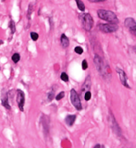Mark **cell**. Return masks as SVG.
Masks as SVG:
<instances>
[{"mask_svg":"<svg viewBox=\"0 0 136 148\" xmlns=\"http://www.w3.org/2000/svg\"><path fill=\"white\" fill-rule=\"evenodd\" d=\"M97 15L100 17V19L106 21L107 22H110L111 24L117 25L118 23V18L116 14L111 10H99L97 11Z\"/></svg>","mask_w":136,"mask_h":148,"instance_id":"obj_1","label":"cell"},{"mask_svg":"<svg viewBox=\"0 0 136 148\" xmlns=\"http://www.w3.org/2000/svg\"><path fill=\"white\" fill-rule=\"evenodd\" d=\"M81 21H82L83 27L86 31H90L92 27H94V20L90 14L89 13L84 14L81 16Z\"/></svg>","mask_w":136,"mask_h":148,"instance_id":"obj_2","label":"cell"},{"mask_svg":"<svg viewBox=\"0 0 136 148\" xmlns=\"http://www.w3.org/2000/svg\"><path fill=\"white\" fill-rule=\"evenodd\" d=\"M70 97H71V102L73 105V106L75 107L77 110L81 111L83 109L82 102H81V100H80V97H79L78 94L77 93V91L74 89L71 90Z\"/></svg>","mask_w":136,"mask_h":148,"instance_id":"obj_3","label":"cell"},{"mask_svg":"<svg viewBox=\"0 0 136 148\" xmlns=\"http://www.w3.org/2000/svg\"><path fill=\"white\" fill-rule=\"evenodd\" d=\"M94 65H95V67H96L97 71L100 73V75L104 76L105 74H106V66H105L104 61H103V60L100 56H98V55L94 56Z\"/></svg>","mask_w":136,"mask_h":148,"instance_id":"obj_4","label":"cell"},{"mask_svg":"<svg viewBox=\"0 0 136 148\" xmlns=\"http://www.w3.org/2000/svg\"><path fill=\"white\" fill-rule=\"evenodd\" d=\"M109 121H110V124L111 127L112 131L115 133V134H117L118 136H121L122 135V130L119 124L118 123L117 120L115 119L114 115L111 112L110 113V117H109Z\"/></svg>","mask_w":136,"mask_h":148,"instance_id":"obj_5","label":"cell"},{"mask_svg":"<svg viewBox=\"0 0 136 148\" xmlns=\"http://www.w3.org/2000/svg\"><path fill=\"white\" fill-rule=\"evenodd\" d=\"M16 101L18 104L19 109L23 112L24 111V105H25V94L21 89L16 90Z\"/></svg>","mask_w":136,"mask_h":148,"instance_id":"obj_6","label":"cell"},{"mask_svg":"<svg viewBox=\"0 0 136 148\" xmlns=\"http://www.w3.org/2000/svg\"><path fill=\"white\" fill-rule=\"evenodd\" d=\"M99 29L105 33H111V32H115L116 31H118V26L114 25V24H100Z\"/></svg>","mask_w":136,"mask_h":148,"instance_id":"obj_7","label":"cell"},{"mask_svg":"<svg viewBox=\"0 0 136 148\" xmlns=\"http://www.w3.org/2000/svg\"><path fill=\"white\" fill-rule=\"evenodd\" d=\"M116 71H117V73H118V76H119V78H120L122 84L124 87H126L128 89H130V87H129V85L128 84V77H127V75L125 73V72L123 70L120 69V68H118V67L116 68Z\"/></svg>","mask_w":136,"mask_h":148,"instance_id":"obj_8","label":"cell"},{"mask_svg":"<svg viewBox=\"0 0 136 148\" xmlns=\"http://www.w3.org/2000/svg\"><path fill=\"white\" fill-rule=\"evenodd\" d=\"M41 123H42V126L44 129V133L45 135H48L49 132V118L45 115H43L41 118Z\"/></svg>","mask_w":136,"mask_h":148,"instance_id":"obj_9","label":"cell"},{"mask_svg":"<svg viewBox=\"0 0 136 148\" xmlns=\"http://www.w3.org/2000/svg\"><path fill=\"white\" fill-rule=\"evenodd\" d=\"M124 24H125L126 27H128L130 31L135 29L136 27V21L134 18H131V17L127 18L124 21Z\"/></svg>","mask_w":136,"mask_h":148,"instance_id":"obj_10","label":"cell"},{"mask_svg":"<svg viewBox=\"0 0 136 148\" xmlns=\"http://www.w3.org/2000/svg\"><path fill=\"white\" fill-rule=\"evenodd\" d=\"M76 119H77L76 115H67L65 119V122L69 127H72L75 123Z\"/></svg>","mask_w":136,"mask_h":148,"instance_id":"obj_11","label":"cell"},{"mask_svg":"<svg viewBox=\"0 0 136 148\" xmlns=\"http://www.w3.org/2000/svg\"><path fill=\"white\" fill-rule=\"evenodd\" d=\"M61 44L62 45V47L63 48H67L68 46H69V44H70V42H69V39H68V38H67V36H66V34H61Z\"/></svg>","mask_w":136,"mask_h":148,"instance_id":"obj_12","label":"cell"},{"mask_svg":"<svg viewBox=\"0 0 136 148\" xmlns=\"http://www.w3.org/2000/svg\"><path fill=\"white\" fill-rule=\"evenodd\" d=\"M90 87H91L90 77V76H88V77H87V78H86V80H85V82H84V84H83V85L82 90H83V91H85V89H86L87 91H90Z\"/></svg>","mask_w":136,"mask_h":148,"instance_id":"obj_13","label":"cell"},{"mask_svg":"<svg viewBox=\"0 0 136 148\" xmlns=\"http://www.w3.org/2000/svg\"><path fill=\"white\" fill-rule=\"evenodd\" d=\"M1 102H2L3 106H4V107H5L6 109H8V110H10V104H9V100H8V95H3V96L2 97Z\"/></svg>","mask_w":136,"mask_h":148,"instance_id":"obj_14","label":"cell"},{"mask_svg":"<svg viewBox=\"0 0 136 148\" xmlns=\"http://www.w3.org/2000/svg\"><path fill=\"white\" fill-rule=\"evenodd\" d=\"M76 3H77V8L79 9V10H81V11H84L85 10V5H84V3H83V1H81V0H76Z\"/></svg>","mask_w":136,"mask_h":148,"instance_id":"obj_15","label":"cell"},{"mask_svg":"<svg viewBox=\"0 0 136 148\" xmlns=\"http://www.w3.org/2000/svg\"><path fill=\"white\" fill-rule=\"evenodd\" d=\"M11 60H12V61H13L14 63H18L19 60H21V56H20V54H19V53H15V54L12 56Z\"/></svg>","mask_w":136,"mask_h":148,"instance_id":"obj_16","label":"cell"},{"mask_svg":"<svg viewBox=\"0 0 136 148\" xmlns=\"http://www.w3.org/2000/svg\"><path fill=\"white\" fill-rule=\"evenodd\" d=\"M61 79L63 82H68L69 81V77L66 73H61Z\"/></svg>","mask_w":136,"mask_h":148,"instance_id":"obj_17","label":"cell"},{"mask_svg":"<svg viewBox=\"0 0 136 148\" xmlns=\"http://www.w3.org/2000/svg\"><path fill=\"white\" fill-rule=\"evenodd\" d=\"M30 36L31 38L33 41H37V40L38 39V38H39L38 34L37 32H31L30 33Z\"/></svg>","mask_w":136,"mask_h":148,"instance_id":"obj_18","label":"cell"},{"mask_svg":"<svg viewBox=\"0 0 136 148\" xmlns=\"http://www.w3.org/2000/svg\"><path fill=\"white\" fill-rule=\"evenodd\" d=\"M10 31H11V33L14 34L15 32V23L14 21H10Z\"/></svg>","mask_w":136,"mask_h":148,"instance_id":"obj_19","label":"cell"},{"mask_svg":"<svg viewBox=\"0 0 136 148\" xmlns=\"http://www.w3.org/2000/svg\"><path fill=\"white\" fill-rule=\"evenodd\" d=\"M32 11H33V5L31 3H30L29 7H28V10H27V19L28 20L31 19V15Z\"/></svg>","mask_w":136,"mask_h":148,"instance_id":"obj_20","label":"cell"},{"mask_svg":"<svg viewBox=\"0 0 136 148\" xmlns=\"http://www.w3.org/2000/svg\"><path fill=\"white\" fill-rule=\"evenodd\" d=\"M74 51H75V53H77V55H82V54L83 53V48L80 47V46H77V47H75Z\"/></svg>","mask_w":136,"mask_h":148,"instance_id":"obj_21","label":"cell"},{"mask_svg":"<svg viewBox=\"0 0 136 148\" xmlns=\"http://www.w3.org/2000/svg\"><path fill=\"white\" fill-rule=\"evenodd\" d=\"M55 98V91L54 90H51L49 94H48V100L49 101H53V99Z\"/></svg>","mask_w":136,"mask_h":148,"instance_id":"obj_22","label":"cell"},{"mask_svg":"<svg viewBox=\"0 0 136 148\" xmlns=\"http://www.w3.org/2000/svg\"><path fill=\"white\" fill-rule=\"evenodd\" d=\"M64 96H65V92H64V91H61V92H60V93L55 96V100H56V101H61V99L64 98Z\"/></svg>","mask_w":136,"mask_h":148,"instance_id":"obj_23","label":"cell"},{"mask_svg":"<svg viewBox=\"0 0 136 148\" xmlns=\"http://www.w3.org/2000/svg\"><path fill=\"white\" fill-rule=\"evenodd\" d=\"M84 99L86 101H89L91 99V92L90 91H86L84 95Z\"/></svg>","mask_w":136,"mask_h":148,"instance_id":"obj_24","label":"cell"},{"mask_svg":"<svg viewBox=\"0 0 136 148\" xmlns=\"http://www.w3.org/2000/svg\"><path fill=\"white\" fill-rule=\"evenodd\" d=\"M82 68L83 70H86L88 68V62H87L86 60H83V62H82Z\"/></svg>","mask_w":136,"mask_h":148,"instance_id":"obj_25","label":"cell"},{"mask_svg":"<svg viewBox=\"0 0 136 148\" xmlns=\"http://www.w3.org/2000/svg\"><path fill=\"white\" fill-rule=\"evenodd\" d=\"M130 32H132V33H133V34H134L135 36H136V27H135V29L131 30Z\"/></svg>","mask_w":136,"mask_h":148,"instance_id":"obj_26","label":"cell"},{"mask_svg":"<svg viewBox=\"0 0 136 148\" xmlns=\"http://www.w3.org/2000/svg\"><path fill=\"white\" fill-rule=\"evenodd\" d=\"M101 147V146L100 145V144H97V145H95L94 147V148H100Z\"/></svg>","mask_w":136,"mask_h":148,"instance_id":"obj_27","label":"cell"},{"mask_svg":"<svg viewBox=\"0 0 136 148\" xmlns=\"http://www.w3.org/2000/svg\"><path fill=\"white\" fill-rule=\"evenodd\" d=\"M100 148H105V147H101Z\"/></svg>","mask_w":136,"mask_h":148,"instance_id":"obj_28","label":"cell"}]
</instances>
